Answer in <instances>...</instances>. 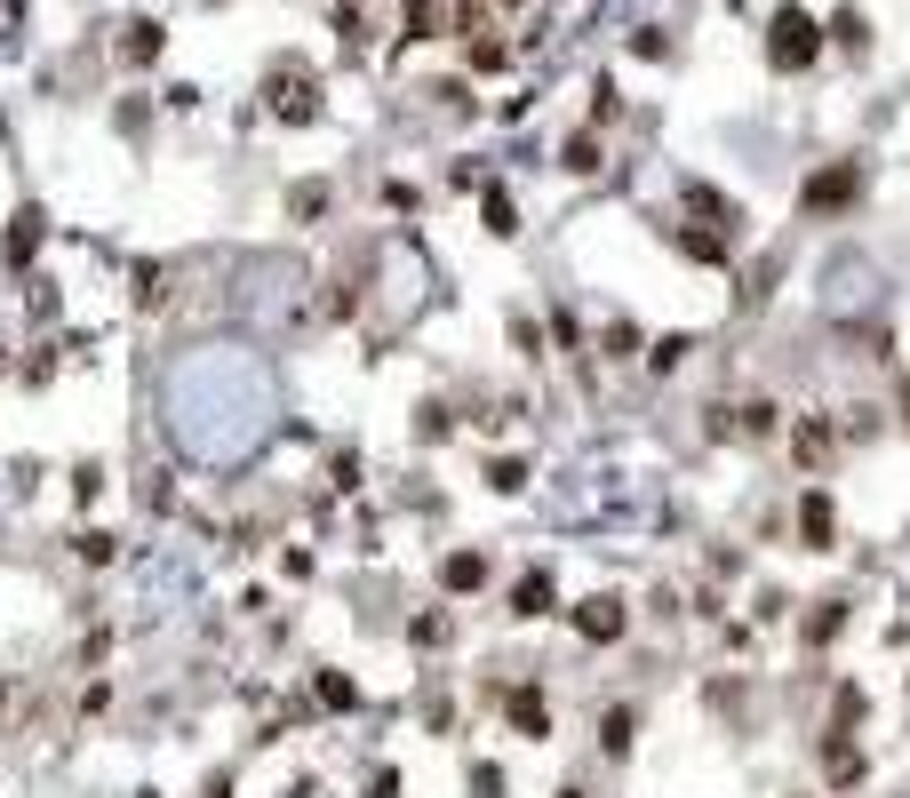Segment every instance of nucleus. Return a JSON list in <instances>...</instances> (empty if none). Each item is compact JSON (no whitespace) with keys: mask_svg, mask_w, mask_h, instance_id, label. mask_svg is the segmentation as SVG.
Masks as SVG:
<instances>
[{"mask_svg":"<svg viewBox=\"0 0 910 798\" xmlns=\"http://www.w3.org/2000/svg\"><path fill=\"white\" fill-rule=\"evenodd\" d=\"M687 352H695V336H655V344H647V368H655V376H671Z\"/></svg>","mask_w":910,"mask_h":798,"instance_id":"nucleus-26","label":"nucleus"},{"mask_svg":"<svg viewBox=\"0 0 910 798\" xmlns=\"http://www.w3.org/2000/svg\"><path fill=\"white\" fill-rule=\"evenodd\" d=\"M408 32L416 41H440V32H488L471 0H408Z\"/></svg>","mask_w":910,"mask_h":798,"instance_id":"nucleus-5","label":"nucleus"},{"mask_svg":"<svg viewBox=\"0 0 910 798\" xmlns=\"http://www.w3.org/2000/svg\"><path fill=\"white\" fill-rule=\"evenodd\" d=\"M895 408H902V423H910V376H902V384H895Z\"/></svg>","mask_w":910,"mask_h":798,"instance_id":"nucleus-39","label":"nucleus"},{"mask_svg":"<svg viewBox=\"0 0 910 798\" xmlns=\"http://www.w3.org/2000/svg\"><path fill=\"white\" fill-rule=\"evenodd\" d=\"M448 431H456V416L440 408V399H431V408H416V440H424V447H440Z\"/></svg>","mask_w":910,"mask_h":798,"instance_id":"nucleus-28","label":"nucleus"},{"mask_svg":"<svg viewBox=\"0 0 910 798\" xmlns=\"http://www.w3.org/2000/svg\"><path fill=\"white\" fill-rule=\"evenodd\" d=\"M559 798H584V790H576V783H567V790H559Z\"/></svg>","mask_w":910,"mask_h":798,"instance_id":"nucleus-41","label":"nucleus"},{"mask_svg":"<svg viewBox=\"0 0 910 798\" xmlns=\"http://www.w3.org/2000/svg\"><path fill=\"white\" fill-rule=\"evenodd\" d=\"M208 798H232V775H208Z\"/></svg>","mask_w":910,"mask_h":798,"instance_id":"nucleus-40","label":"nucleus"},{"mask_svg":"<svg viewBox=\"0 0 910 798\" xmlns=\"http://www.w3.org/2000/svg\"><path fill=\"white\" fill-rule=\"evenodd\" d=\"M408 639H416V647H448V639H456V623H448V615H416V623H408Z\"/></svg>","mask_w":910,"mask_h":798,"instance_id":"nucleus-29","label":"nucleus"},{"mask_svg":"<svg viewBox=\"0 0 910 798\" xmlns=\"http://www.w3.org/2000/svg\"><path fill=\"white\" fill-rule=\"evenodd\" d=\"M160 48H168V24L160 17H128L120 24V64H160Z\"/></svg>","mask_w":910,"mask_h":798,"instance_id":"nucleus-12","label":"nucleus"},{"mask_svg":"<svg viewBox=\"0 0 910 798\" xmlns=\"http://www.w3.org/2000/svg\"><path fill=\"white\" fill-rule=\"evenodd\" d=\"M783 416H774V399H743V440H774Z\"/></svg>","mask_w":910,"mask_h":798,"instance_id":"nucleus-25","label":"nucleus"},{"mask_svg":"<svg viewBox=\"0 0 910 798\" xmlns=\"http://www.w3.org/2000/svg\"><path fill=\"white\" fill-rule=\"evenodd\" d=\"M567 623H576V639H584V647H615L623 630H631V607H623L615 591H591L584 607H567Z\"/></svg>","mask_w":910,"mask_h":798,"instance_id":"nucleus-4","label":"nucleus"},{"mask_svg":"<svg viewBox=\"0 0 910 798\" xmlns=\"http://www.w3.org/2000/svg\"><path fill=\"white\" fill-rule=\"evenodd\" d=\"M41 231H49V216H41V208H17V224H9V248H0V256H9V272H24V263H32Z\"/></svg>","mask_w":910,"mask_h":798,"instance_id":"nucleus-15","label":"nucleus"},{"mask_svg":"<svg viewBox=\"0 0 910 798\" xmlns=\"http://www.w3.org/2000/svg\"><path fill=\"white\" fill-rule=\"evenodd\" d=\"M863 711H870V694H863V687H838V703H831V735H855Z\"/></svg>","mask_w":910,"mask_h":798,"instance_id":"nucleus-21","label":"nucleus"},{"mask_svg":"<svg viewBox=\"0 0 910 798\" xmlns=\"http://www.w3.org/2000/svg\"><path fill=\"white\" fill-rule=\"evenodd\" d=\"M503 9H512V0H503Z\"/></svg>","mask_w":910,"mask_h":798,"instance_id":"nucleus-43","label":"nucleus"},{"mask_svg":"<svg viewBox=\"0 0 910 798\" xmlns=\"http://www.w3.org/2000/svg\"><path fill=\"white\" fill-rule=\"evenodd\" d=\"M288 208H296V216H320V208H328V184H296Z\"/></svg>","mask_w":910,"mask_h":798,"instance_id":"nucleus-33","label":"nucleus"},{"mask_svg":"<svg viewBox=\"0 0 910 798\" xmlns=\"http://www.w3.org/2000/svg\"><path fill=\"white\" fill-rule=\"evenodd\" d=\"M488 487H495V495H527V463H520V455H495V463H488Z\"/></svg>","mask_w":910,"mask_h":798,"instance_id":"nucleus-24","label":"nucleus"},{"mask_svg":"<svg viewBox=\"0 0 910 798\" xmlns=\"http://www.w3.org/2000/svg\"><path fill=\"white\" fill-rule=\"evenodd\" d=\"M144 128H152V112L137 105V96H128V105H120V137H144Z\"/></svg>","mask_w":910,"mask_h":798,"instance_id":"nucleus-38","label":"nucleus"},{"mask_svg":"<svg viewBox=\"0 0 910 798\" xmlns=\"http://www.w3.org/2000/svg\"><path fill=\"white\" fill-rule=\"evenodd\" d=\"M838 630H847V598H823V607L806 615V647H831Z\"/></svg>","mask_w":910,"mask_h":798,"instance_id":"nucleus-18","label":"nucleus"},{"mask_svg":"<svg viewBox=\"0 0 910 798\" xmlns=\"http://www.w3.org/2000/svg\"><path fill=\"white\" fill-rule=\"evenodd\" d=\"M559 169H567V176H599V128H576V137H567Z\"/></svg>","mask_w":910,"mask_h":798,"instance_id":"nucleus-17","label":"nucleus"},{"mask_svg":"<svg viewBox=\"0 0 910 798\" xmlns=\"http://www.w3.org/2000/svg\"><path fill=\"white\" fill-rule=\"evenodd\" d=\"M774 272H783V263H774V256H767V263H759V272H751V288H735V312H759V304H767V295H774Z\"/></svg>","mask_w":910,"mask_h":798,"instance_id":"nucleus-22","label":"nucleus"},{"mask_svg":"<svg viewBox=\"0 0 910 798\" xmlns=\"http://www.w3.org/2000/svg\"><path fill=\"white\" fill-rule=\"evenodd\" d=\"M312 694H320V711H360V687H352L344 671H320Z\"/></svg>","mask_w":910,"mask_h":798,"instance_id":"nucleus-20","label":"nucleus"},{"mask_svg":"<svg viewBox=\"0 0 910 798\" xmlns=\"http://www.w3.org/2000/svg\"><path fill=\"white\" fill-rule=\"evenodd\" d=\"M328 24H335V41H344V56H367V41H376V24H367L360 9H335Z\"/></svg>","mask_w":910,"mask_h":798,"instance_id":"nucleus-19","label":"nucleus"},{"mask_svg":"<svg viewBox=\"0 0 910 798\" xmlns=\"http://www.w3.org/2000/svg\"><path fill=\"white\" fill-rule=\"evenodd\" d=\"M73 551L88 559V568H105V559H113V536H96V527H88V536H73Z\"/></svg>","mask_w":910,"mask_h":798,"instance_id":"nucleus-34","label":"nucleus"},{"mask_svg":"<svg viewBox=\"0 0 910 798\" xmlns=\"http://www.w3.org/2000/svg\"><path fill=\"white\" fill-rule=\"evenodd\" d=\"M0 703H9V687H0Z\"/></svg>","mask_w":910,"mask_h":798,"instance_id":"nucleus-42","label":"nucleus"},{"mask_svg":"<svg viewBox=\"0 0 910 798\" xmlns=\"http://www.w3.org/2000/svg\"><path fill=\"white\" fill-rule=\"evenodd\" d=\"M599 344H607V359H631V352H639V327H631V320H607Z\"/></svg>","mask_w":910,"mask_h":798,"instance_id":"nucleus-31","label":"nucleus"},{"mask_svg":"<svg viewBox=\"0 0 910 798\" xmlns=\"http://www.w3.org/2000/svg\"><path fill=\"white\" fill-rule=\"evenodd\" d=\"M679 199H687V208H695V216H711L719 231H735V224H743V208H735V199H727V192H711V184H695V176L679 184Z\"/></svg>","mask_w":910,"mask_h":798,"instance_id":"nucleus-14","label":"nucleus"},{"mask_svg":"<svg viewBox=\"0 0 910 798\" xmlns=\"http://www.w3.org/2000/svg\"><path fill=\"white\" fill-rule=\"evenodd\" d=\"M823 41H831L823 17H806V9H774L767 17V64L774 73H806V64L823 56Z\"/></svg>","mask_w":910,"mask_h":798,"instance_id":"nucleus-2","label":"nucleus"},{"mask_svg":"<svg viewBox=\"0 0 910 798\" xmlns=\"http://www.w3.org/2000/svg\"><path fill=\"white\" fill-rule=\"evenodd\" d=\"M863 192H870V169H863V160H831V169H815V176L799 184V216H806V224L847 216Z\"/></svg>","mask_w":910,"mask_h":798,"instance_id":"nucleus-1","label":"nucleus"},{"mask_svg":"<svg viewBox=\"0 0 910 798\" xmlns=\"http://www.w3.org/2000/svg\"><path fill=\"white\" fill-rule=\"evenodd\" d=\"M552 607H559V583H552V568H527V575L512 583V615H520V623H544Z\"/></svg>","mask_w":910,"mask_h":798,"instance_id":"nucleus-9","label":"nucleus"},{"mask_svg":"<svg viewBox=\"0 0 910 798\" xmlns=\"http://www.w3.org/2000/svg\"><path fill=\"white\" fill-rule=\"evenodd\" d=\"M823 32H831L838 48H870V24H863V9H838V17H831Z\"/></svg>","mask_w":910,"mask_h":798,"instance_id":"nucleus-23","label":"nucleus"},{"mask_svg":"<svg viewBox=\"0 0 910 798\" xmlns=\"http://www.w3.org/2000/svg\"><path fill=\"white\" fill-rule=\"evenodd\" d=\"M264 105H272V120H288V128H312L320 120V73H303V64H272Z\"/></svg>","mask_w":910,"mask_h":798,"instance_id":"nucleus-3","label":"nucleus"},{"mask_svg":"<svg viewBox=\"0 0 910 798\" xmlns=\"http://www.w3.org/2000/svg\"><path fill=\"white\" fill-rule=\"evenodd\" d=\"M503 719H512V735H527V743H552V694L535 687V679H520L512 694H503Z\"/></svg>","mask_w":910,"mask_h":798,"instance_id":"nucleus-6","label":"nucleus"},{"mask_svg":"<svg viewBox=\"0 0 910 798\" xmlns=\"http://www.w3.org/2000/svg\"><path fill=\"white\" fill-rule=\"evenodd\" d=\"M503 56H512V48L495 41V24H488V32H471V73H503Z\"/></svg>","mask_w":910,"mask_h":798,"instance_id":"nucleus-27","label":"nucleus"},{"mask_svg":"<svg viewBox=\"0 0 910 798\" xmlns=\"http://www.w3.org/2000/svg\"><path fill=\"white\" fill-rule=\"evenodd\" d=\"M623 112V96H615V80H591V128H607Z\"/></svg>","mask_w":910,"mask_h":798,"instance_id":"nucleus-30","label":"nucleus"},{"mask_svg":"<svg viewBox=\"0 0 910 798\" xmlns=\"http://www.w3.org/2000/svg\"><path fill=\"white\" fill-rule=\"evenodd\" d=\"M631 56H647V64H663V56H671V41H663V24H639V32H631Z\"/></svg>","mask_w":910,"mask_h":798,"instance_id":"nucleus-32","label":"nucleus"},{"mask_svg":"<svg viewBox=\"0 0 910 798\" xmlns=\"http://www.w3.org/2000/svg\"><path fill=\"white\" fill-rule=\"evenodd\" d=\"M137 304H144V312L160 304V263H137Z\"/></svg>","mask_w":910,"mask_h":798,"instance_id":"nucleus-35","label":"nucleus"},{"mask_svg":"<svg viewBox=\"0 0 910 798\" xmlns=\"http://www.w3.org/2000/svg\"><path fill=\"white\" fill-rule=\"evenodd\" d=\"M791 455H799V472H806V479H823V472H831V455H838V431H831L823 416H799V423H791Z\"/></svg>","mask_w":910,"mask_h":798,"instance_id":"nucleus-7","label":"nucleus"},{"mask_svg":"<svg viewBox=\"0 0 910 798\" xmlns=\"http://www.w3.org/2000/svg\"><path fill=\"white\" fill-rule=\"evenodd\" d=\"M512 344H520V352H527V359H544V336H535V320H527V312H520V320H512Z\"/></svg>","mask_w":910,"mask_h":798,"instance_id":"nucleus-36","label":"nucleus"},{"mask_svg":"<svg viewBox=\"0 0 910 798\" xmlns=\"http://www.w3.org/2000/svg\"><path fill=\"white\" fill-rule=\"evenodd\" d=\"M440 591H448V598L488 591V551H471V543H463V551H448V559H440Z\"/></svg>","mask_w":910,"mask_h":798,"instance_id":"nucleus-11","label":"nucleus"},{"mask_svg":"<svg viewBox=\"0 0 910 798\" xmlns=\"http://www.w3.org/2000/svg\"><path fill=\"white\" fill-rule=\"evenodd\" d=\"M471 798H503V767H471Z\"/></svg>","mask_w":910,"mask_h":798,"instance_id":"nucleus-37","label":"nucleus"},{"mask_svg":"<svg viewBox=\"0 0 910 798\" xmlns=\"http://www.w3.org/2000/svg\"><path fill=\"white\" fill-rule=\"evenodd\" d=\"M815 758H823V775H831L838 790H855V783L870 775V758H863V743H855V735H823V751H815Z\"/></svg>","mask_w":910,"mask_h":798,"instance_id":"nucleus-10","label":"nucleus"},{"mask_svg":"<svg viewBox=\"0 0 910 798\" xmlns=\"http://www.w3.org/2000/svg\"><path fill=\"white\" fill-rule=\"evenodd\" d=\"M480 224L495 231V240H512V231H520V208H512V192H503V184L480 192Z\"/></svg>","mask_w":910,"mask_h":798,"instance_id":"nucleus-16","label":"nucleus"},{"mask_svg":"<svg viewBox=\"0 0 910 798\" xmlns=\"http://www.w3.org/2000/svg\"><path fill=\"white\" fill-rule=\"evenodd\" d=\"M799 543H806V551H838V504H831L823 487L799 495Z\"/></svg>","mask_w":910,"mask_h":798,"instance_id":"nucleus-8","label":"nucleus"},{"mask_svg":"<svg viewBox=\"0 0 910 798\" xmlns=\"http://www.w3.org/2000/svg\"><path fill=\"white\" fill-rule=\"evenodd\" d=\"M631 743H639V711L631 703H607L599 711V751L607 758H631Z\"/></svg>","mask_w":910,"mask_h":798,"instance_id":"nucleus-13","label":"nucleus"}]
</instances>
